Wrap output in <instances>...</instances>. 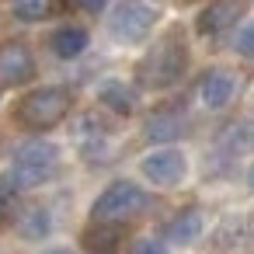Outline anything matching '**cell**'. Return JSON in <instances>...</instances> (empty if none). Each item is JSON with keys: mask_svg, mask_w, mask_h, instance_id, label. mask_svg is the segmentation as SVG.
<instances>
[{"mask_svg": "<svg viewBox=\"0 0 254 254\" xmlns=\"http://www.w3.org/2000/svg\"><path fill=\"white\" fill-rule=\"evenodd\" d=\"M233 46H237V53H240V56L254 60V21H247V25L237 32V42H233Z\"/></svg>", "mask_w": 254, "mask_h": 254, "instance_id": "19", "label": "cell"}, {"mask_svg": "<svg viewBox=\"0 0 254 254\" xmlns=\"http://www.w3.org/2000/svg\"><path fill=\"white\" fill-rule=\"evenodd\" d=\"M247 185L254 188V164H251V171H247Z\"/></svg>", "mask_w": 254, "mask_h": 254, "instance_id": "22", "label": "cell"}, {"mask_svg": "<svg viewBox=\"0 0 254 254\" xmlns=\"http://www.w3.org/2000/svg\"><path fill=\"white\" fill-rule=\"evenodd\" d=\"M139 171H143L146 181H153V185H160V188H174V185H181L185 174H188V157H185L181 150H174V146H164V150L146 153V157L139 160Z\"/></svg>", "mask_w": 254, "mask_h": 254, "instance_id": "6", "label": "cell"}, {"mask_svg": "<svg viewBox=\"0 0 254 254\" xmlns=\"http://www.w3.org/2000/svg\"><path fill=\"white\" fill-rule=\"evenodd\" d=\"M87 42H91V35H87L80 25H63V28L53 32L49 49H53L60 60H77V56L87 49Z\"/></svg>", "mask_w": 254, "mask_h": 254, "instance_id": "11", "label": "cell"}, {"mask_svg": "<svg viewBox=\"0 0 254 254\" xmlns=\"http://www.w3.org/2000/svg\"><path fill=\"white\" fill-rule=\"evenodd\" d=\"M35 77V56L25 42L0 46V87H21Z\"/></svg>", "mask_w": 254, "mask_h": 254, "instance_id": "7", "label": "cell"}, {"mask_svg": "<svg viewBox=\"0 0 254 254\" xmlns=\"http://www.w3.org/2000/svg\"><path fill=\"white\" fill-rule=\"evenodd\" d=\"M164 233H167L171 244H191V240H198V233H202V212L198 209H181L167 223Z\"/></svg>", "mask_w": 254, "mask_h": 254, "instance_id": "13", "label": "cell"}, {"mask_svg": "<svg viewBox=\"0 0 254 254\" xmlns=\"http://www.w3.org/2000/svg\"><path fill=\"white\" fill-rule=\"evenodd\" d=\"M18 216H21L18 212V188L11 181H0V230L18 223Z\"/></svg>", "mask_w": 254, "mask_h": 254, "instance_id": "17", "label": "cell"}, {"mask_svg": "<svg viewBox=\"0 0 254 254\" xmlns=\"http://www.w3.org/2000/svg\"><path fill=\"white\" fill-rule=\"evenodd\" d=\"M56 167H60V150L49 139H32V143L18 146L7 181L14 188H39L56 174Z\"/></svg>", "mask_w": 254, "mask_h": 254, "instance_id": "3", "label": "cell"}, {"mask_svg": "<svg viewBox=\"0 0 254 254\" xmlns=\"http://www.w3.org/2000/svg\"><path fill=\"white\" fill-rule=\"evenodd\" d=\"M53 230V223H49V212L46 209H25L21 216H18V233L25 237V240H42L46 233Z\"/></svg>", "mask_w": 254, "mask_h": 254, "instance_id": "15", "label": "cell"}, {"mask_svg": "<svg viewBox=\"0 0 254 254\" xmlns=\"http://www.w3.org/2000/svg\"><path fill=\"white\" fill-rule=\"evenodd\" d=\"M181 129H185V119H181V115H174V112H157V115L146 122V139L167 143V139L181 136Z\"/></svg>", "mask_w": 254, "mask_h": 254, "instance_id": "14", "label": "cell"}, {"mask_svg": "<svg viewBox=\"0 0 254 254\" xmlns=\"http://www.w3.org/2000/svg\"><path fill=\"white\" fill-rule=\"evenodd\" d=\"M188 70V46H185V35L174 28L167 35H160L150 53L136 63V80L139 87L146 91H164V87H174Z\"/></svg>", "mask_w": 254, "mask_h": 254, "instance_id": "1", "label": "cell"}, {"mask_svg": "<svg viewBox=\"0 0 254 254\" xmlns=\"http://www.w3.org/2000/svg\"><path fill=\"white\" fill-rule=\"evenodd\" d=\"M98 101L108 108V112H115V115H132L136 112V91L126 84V80H105L101 87H98Z\"/></svg>", "mask_w": 254, "mask_h": 254, "instance_id": "10", "label": "cell"}, {"mask_svg": "<svg viewBox=\"0 0 254 254\" xmlns=\"http://www.w3.org/2000/svg\"><path fill=\"white\" fill-rule=\"evenodd\" d=\"M46 254H70V251H46Z\"/></svg>", "mask_w": 254, "mask_h": 254, "instance_id": "23", "label": "cell"}, {"mask_svg": "<svg viewBox=\"0 0 254 254\" xmlns=\"http://www.w3.org/2000/svg\"><path fill=\"white\" fill-rule=\"evenodd\" d=\"M244 11H247L244 0H212L209 7L198 11V18H195V32L205 35V39H216V35L230 32V28L244 18Z\"/></svg>", "mask_w": 254, "mask_h": 254, "instance_id": "8", "label": "cell"}, {"mask_svg": "<svg viewBox=\"0 0 254 254\" xmlns=\"http://www.w3.org/2000/svg\"><path fill=\"white\" fill-rule=\"evenodd\" d=\"M136 254H167V247H164L160 240H143V244L136 247Z\"/></svg>", "mask_w": 254, "mask_h": 254, "instance_id": "20", "label": "cell"}, {"mask_svg": "<svg viewBox=\"0 0 254 254\" xmlns=\"http://www.w3.org/2000/svg\"><path fill=\"white\" fill-rule=\"evenodd\" d=\"M150 205V195L132 185V181H112L91 205V216L94 223H126L132 216H139L143 209Z\"/></svg>", "mask_w": 254, "mask_h": 254, "instance_id": "4", "label": "cell"}, {"mask_svg": "<svg viewBox=\"0 0 254 254\" xmlns=\"http://www.w3.org/2000/svg\"><path fill=\"white\" fill-rule=\"evenodd\" d=\"M11 11L21 21H42L53 11V0H11Z\"/></svg>", "mask_w": 254, "mask_h": 254, "instance_id": "18", "label": "cell"}, {"mask_svg": "<svg viewBox=\"0 0 254 254\" xmlns=\"http://www.w3.org/2000/svg\"><path fill=\"white\" fill-rule=\"evenodd\" d=\"M70 91L66 87H35L14 105V122L28 132H46L70 115Z\"/></svg>", "mask_w": 254, "mask_h": 254, "instance_id": "2", "label": "cell"}, {"mask_svg": "<svg viewBox=\"0 0 254 254\" xmlns=\"http://www.w3.org/2000/svg\"><path fill=\"white\" fill-rule=\"evenodd\" d=\"M77 4H80L87 14H101V11L108 7V0H77Z\"/></svg>", "mask_w": 254, "mask_h": 254, "instance_id": "21", "label": "cell"}, {"mask_svg": "<svg viewBox=\"0 0 254 254\" xmlns=\"http://www.w3.org/2000/svg\"><path fill=\"white\" fill-rule=\"evenodd\" d=\"M126 240V226L122 223H91L84 230V247L91 251H119V244Z\"/></svg>", "mask_w": 254, "mask_h": 254, "instance_id": "12", "label": "cell"}, {"mask_svg": "<svg viewBox=\"0 0 254 254\" xmlns=\"http://www.w3.org/2000/svg\"><path fill=\"white\" fill-rule=\"evenodd\" d=\"M223 143L233 150V153H247L254 150V122H237L223 132Z\"/></svg>", "mask_w": 254, "mask_h": 254, "instance_id": "16", "label": "cell"}, {"mask_svg": "<svg viewBox=\"0 0 254 254\" xmlns=\"http://www.w3.org/2000/svg\"><path fill=\"white\" fill-rule=\"evenodd\" d=\"M233 94H237V77L230 73V70H209L205 77H202V87H198V98H202V105L205 108H226L230 101H233Z\"/></svg>", "mask_w": 254, "mask_h": 254, "instance_id": "9", "label": "cell"}, {"mask_svg": "<svg viewBox=\"0 0 254 254\" xmlns=\"http://www.w3.org/2000/svg\"><path fill=\"white\" fill-rule=\"evenodd\" d=\"M157 25V7H150L146 0H122V4L112 11L108 18V32L112 39L126 42V46H136L143 42Z\"/></svg>", "mask_w": 254, "mask_h": 254, "instance_id": "5", "label": "cell"}]
</instances>
